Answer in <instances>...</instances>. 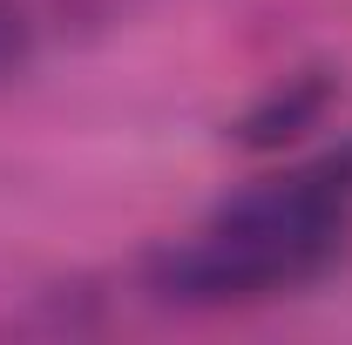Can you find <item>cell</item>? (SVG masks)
<instances>
[{"label":"cell","instance_id":"obj_1","mask_svg":"<svg viewBox=\"0 0 352 345\" xmlns=\"http://www.w3.org/2000/svg\"><path fill=\"white\" fill-rule=\"evenodd\" d=\"M352 244V149L264 176L223 197L190 237L149 258V285L176 304H251L325 278Z\"/></svg>","mask_w":352,"mask_h":345},{"label":"cell","instance_id":"obj_3","mask_svg":"<svg viewBox=\"0 0 352 345\" xmlns=\"http://www.w3.org/2000/svg\"><path fill=\"white\" fill-rule=\"evenodd\" d=\"M14 54H21V14L0 0V61H14Z\"/></svg>","mask_w":352,"mask_h":345},{"label":"cell","instance_id":"obj_2","mask_svg":"<svg viewBox=\"0 0 352 345\" xmlns=\"http://www.w3.org/2000/svg\"><path fill=\"white\" fill-rule=\"evenodd\" d=\"M325 102H332V82H318V75H298V88H292V95L278 88L264 109H251L237 135H244V142H285V135H305L311 122L325 115Z\"/></svg>","mask_w":352,"mask_h":345}]
</instances>
